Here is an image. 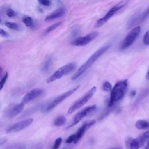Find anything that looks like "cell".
<instances>
[{
	"label": "cell",
	"mask_w": 149,
	"mask_h": 149,
	"mask_svg": "<svg viewBox=\"0 0 149 149\" xmlns=\"http://www.w3.org/2000/svg\"><path fill=\"white\" fill-rule=\"evenodd\" d=\"M24 108V104L20 102V104H16L10 107L5 112V115L7 118H12L22 112Z\"/></svg>",
	"instance_id": "cell-13"
},
{
	"label": "cell",
	"mask_w": 149,
	"mask_h": 149,
	"mask_svg": "<svg viewBox=\"0 0 149 149\" xmlns=\"http://www.w3.org/2000/svg\"><path fill=\"white\" fill-rule=\"evenodd\" d=\"M6 15L8 16L9 17H13L15 15V12L13 11V9H8L7 10H6Z\"/></svg>",
	"instance_id": "cell-31"
},
{
	"label": "cell",
	"mask_w": 149,
	"mask_h": 149,
	"mask_svg": "<svg viewBox=\"0 0 149 149\" xmlns=\"http://www.w3.org/2000/svg\"><path fill=\"white\" fill-rule=\"evenodd\" d=\"M138 139L140 141L141 146H143L145 142L149 140V130L144 132L140 137H138Z\"/></svg>",
	"instance_id": "cell-19"
},
{
	"label": "cell",
	"mask_w": 149,
	"mask_h": 149,
	"mask_svg": "<svg viewBox=\"0 0 149 149\" xmlns=\"http://www.w3.org/2000/svg\"><path fill=\"white\" fill-rule=\"evenodd\" d=\"M97 90V87L95 86L93 87L90 90H88L83 97L76 100L68 109L67 112L68 114H71L74 112L75 111L78 109L83 106L85 104H86L88 101L93 96L94 93H95Z\"/></svg>",
	"instance_id": "cell-4"
},
{
	"label": "cell",
	"mask_w": 149,
	"mask_h": 149,
	"mask_svg": "<svg viewBox=\"0 0 149 149\" xmlns=\"http://www.w3.org/2000/svg\"><path fill=\"white\" fill-rule=\"evenodd\" d=\"M148 95H149V86L145 89H144L143 91H141V93L139 94V96L137 97V99L136 100L135 102L133 104V106L136 107L139 104H140L145 98H146Z\"/></svg>",
	"instance_id": "cell-15"
},
{
	"label": "cell",
	"mask_w": 149,
	"mask_h": 149,
	"mask_svg": "<svg viewBox=\"0 0 149 149\" xmlns=\"http://www.w3.org/2000/svg\"><path fill=\"white\" fill-rule=\"evenodd\" d=\"M144 149H149V140H148V141L147 142V144L146 145V147H145Z\"/></svg>",
	"instance_id": "cell-35"
},
{
	"label": "cell",
	"mask_w": 149,
	"mask_h": 149,
	"mask_svg": "<svg viewBox=\"0 0 149 149\" xmlns=\"http://www.w3.org/2000/svg\"><path fill=\"white\" fill-rule=\"evenodd\" d=\"M6 141H7V139H6L5 137L0 139V146L4 144L6 142Z\"/></svg>",
	"instance_id": "cell-33"
},
{
	"label": "cell",
	"mask_w": 149,
	"mask_h": 149,
	"mask_svg": "<svg viewBox=\"0 0 149 149\" xmlns=\"http://www.w3.org/2000/svg\"><path fill=\"white\" fill-rule=\"evenodd\" d=\"M40 4L44 6H49L51 5V2L49 0H38Z\"/></svg>",
	"instance_id": "cell-30"
},
{
	"label": "cell",
	"mask_w": 149,
	"mask_h": 149,
	"mask_svg": "<svg viewBox=\"0 0 149 149\" xmlns=\"http://www.w3.org/2000/svg\"><path fill=\"white\" fill-rule=\"evenodd\" d=\"M79 88V86H77L76 87H74L71 90H69L67 91L66 92L62 94L61 95L58 96L57 97H56L55 98L52 100V101H51L49 103H48L47 104V105H46V107H45V108L43 109L44 111L45 112H47L51 111L53 108H54L55 107H56L58 105H59L60 103H61L66 98H67L68 97H69L72 94H73Z\"/></svg>",
	"instance_id": "cell-6"
},
{
	"label": "cell",
	"mask_w": 149,
	"mask_h": 149,
	"mask_svg": "<svg viewBox=\"0 0 149 149\" xmlns=\"http://www.w3.org/2000/svg\"><path fill=\"white\" fill-rule=\"evenodd\" d=\"M75 68L76 64L74 62H70L63 66H61L49 77V78L47 79V83H51L56 80L59 79L62 76L68 74L74 70Z\"/></svg>",
	"instance_id": "cell-5"
},
{
	"label": "cell",
	"mask_w": 149,
	"mask_h": 149,
	"mask_svg": "<svg viewBox=\"0 0 149 149\" xmlns=\"http://www.w3.org/2000/svg\"><path fill=\"white\" fill-rule=\"evenodd\" d=\"M43 93V90L39 88H35L33 89L29 92H27L24 96L22 98L21 100V103L23 104H26L36 98L37 97H39Z\"/></svg>",
	"instance_id": "cell-11"
},
{
	"label": "cell",
	"mask_w": 149,
	"mask_h": 149,
	"mask_svg": "<svg viewBox=\"0 0 149 149\" xmlns=\"http://www.w3.org/2000/svg\"><path fill=\"white\" fill-rule=\"evenodd\" d=\"M143 41L144 44H145L146 45H149V30L144 34V35L143 36Z\"/></svg>",
	"instance_id": "cell-27"
},
{
	"label": "cell",
	"mask_w": 149,
	"mask_h": 149,
	"mask_svg": "<svg viewBox=\"0 0 149 149\" xmlns=\"http://www.w3.org/2000/svg\"><path fill=\"white\" fill-rule=\"evenodd\" d=\"M148 74L149 75V70H148Z\"/></svg>",
	"instance_id": "cell-39"
},
{
	"label": "cell",
	"mask_w": 149,
	"mask_h": 149,
	"mask_svg": "<svg viewBox=\"0 0 149 149\" xmlns=\"http://www.w3.org/2000/svg\"><path fill=\"white\" fill-rule=\"evenodd\" d=\"M95 123V120H88L83 123L82 126L78 129L77 132L75 133L76 135V140L74 141V143H77L80 139L83 137L84 133L91 126H93Z\"/></svg>",
	"instance_id": "cell-12"
},
{
	"label": "cell",
	"mask_w": 149,
	"mask_h": 149,
	"mask_svg": "<svg viewBox=\"0 0 149 149\" xmlns=\"http://www.w3.org/2000/svg\"><path fill=\"white\" fill-rule=\"evenodd\" d=\"M141 146L140 143V141L138 138L130 139V141L129 143L130 149H139Z\"/></svg>",
	"instance_id": "cell-18"
},
{
	"label": "cell",
	"mask_w": 149,
	"mask_h": 149,
	"mask_svg": "<svg viewBox=\"0 0 149 149\" xmlns=\"http://www.w3.org/2000/svg\"><path fill=\"white\" fill-rule=\"evenodd\" d=\"M111 149H122V148L118 147V148H111Z\"/></svg>",
	"instance_id": "cell-36"
},
{
	"label": "cell",
	"mask_w": 149,
	"mask_h": 149,
	"mask_svg": "<svg viewBox=\"0 0 149 149\" xmlns=\"http://www.w3.org/2000/svg\"><path fill=\"white\" fill-rule=\"evenodd\" d=\"M102 89L105 91H109L112 90V84L109 81H105L102 84Z\"/></svg>",
	"instance_id": "cell-24"
},
{
	"label": "cell",
	"mask_w": 149,
	"mask_h": 149,
	"mask_svg": "<svg viewBox=\"0 0 149 149\" xmlns=\"http://www.w3.org/2000/svg\"><path fill=\"white\" fill-rule=\"evenodd\" d=\"M141 31L140 26H136L127 33V34L123 40L122 44L120 45L121 49H125L129 47L136 40L138 36L139 35Z\"/></svg>",
	"instance_id": "cell-7"
},
{
	"label": "cell",
	"mask_w": 149,
	"mask_h": 149,
	"mask_svg": "<svg viewBox=\"0 0 149 149\" xmlns=\"http://www.w3.org/2000/svg\"><path fill=\"white\" fill-rule=\"evenodd\" d=\"M5 24L8 28H10V29H13V30H18L19 28V26H18V24L16 23H14V22H5Z\"/></svg>",
	"instance_id": "cell-22"
},
{
	"label": "cell",
	"mask_w": 149,
	"mask_h": 149,
	"mask_svg": "<svg viewBox=\"0 0 149 149\" xmlns=\"http://www.w3.org/2000/svg\"><path fill=\"white\" fill-rule=\"evenodd\" d=\"M66 122V118L63 116H59L57 118H56L54 121V125L56 126H61L65 124Z\"/></svg>",
	"instance_id": "cell-17"
},
{
	"label": "cell",
	"mask_w": 149,
	"mask_h": 149,
	"mask_svg": "<svg viewBox=\"0 0 149 149\" xmlns=\"http://www.w3.org/2000/svg\"><path fill=\"white\" fill-rule=\"evenodd\" d=\"M51 64H52V59L51 58H49L48 59H47V61L44 63L42 68V70L44 72H48L51 68Z\"/></svg>",
	"instance_id": "cell-20"
},
{
	"label": "cell",
	"mask_w": 149,
	"mask_h": 149,
	"mask_svg": "<svg viewBox=\"0 0 149 149\" xmlns=\"http://www.w3.org/2000/svg\"><path fill=\"white\" fill-rule=\"evenodd\" d=\"M75 140H76V135H75V134H73L70 135L66 139V143L70 144V143H72L73 142L74 143Z\"/></svg>",
	"instance_id": "cell-29"
},
{
	"label": "cell",
	"mask_w": 149,
	"mask_h": 149,
	"mask_svg": "<svg viewBox=\"0 0 149 149\" xmlns=\"http://www.w3.org/2000/svg\"><path fill=\"white\" fill-rule=\"evenodd\" d=\"M62 23V22H57V23H54L53 24L49 26L48 28H47V29L45 30V34H48L49 33V32H51V31H52L53 30L55 29L56 28H57L58 27H59Z\"/></svg>",
	"instance_id": "cell-21"
},
{
	"label": "cell",
	"mask_w": 149,
	"mask_h": 149,
	"mask_svg": "<svg viewBox=\"0 0 149 149\" xmlns=\"http://www.w3.org/2000/svg\"><path fill=\"white\" fill-rule=\"evenodd\" d=\"M0 35L3 37H7L8 36L6 31H5L4 30L2 29H0Z\"/></svg>",
	"instance_id": "cell-32"
},
{
	"label": "cell",
	"mask_w": 149,
	"mask_h": 149,
	"mask_svg": "<svg viewBox=\"0 0 149 149\" xmlns=\"http://www.w3.org/2000/svg\"><path fill=\"white\" fill-rule=\"evenodd\" d=\"M63 149H70V148L69 147H65V148H63Z\"/></svg>",
	"instance_id": "cell-38"
},
{
	"label": "cell",
	"mask_w": 149,
	"mask_h": 149,
	"mask_svg": "<svg viewBox=\"0 0 149 149\" xmlns=\"http://www.w3.org/2000/svg\"><path fill=\"white\" fill-rule=\"evenodd\" d=\"M149 15V6L148 8L144 11V12L142 14L141 17H140V22H143Z\"/></svg>",
	"instance_id": "cell-28"
},
{
	"label": "cell",
	"mask_w": 149,
	"mask_h": 149,
	"mask_svg": "<svg viewBox=\"0 0 149 149\" xmlns=\"http://www.w3.org/2000/svg\"><path fill=\"white\" fill-rule=\"evenodd\" d=\"M23 23H24V24L26 25V26L27 27H30L33 26V20H32V18L30 16H27V17H25L23 20Z\"/></svg>",
	"instance_id": "cell-23"
},
{
	"label": "cell",
	"mask_w": 149,
	"mask_h": 149,
	"mask_svg": "<svg viewBox=\"0 0 149 149\" xmlns=\"http://www.w3.org/2000/svg\"><path fill=\"white\" fill-rule=\"evenodd\" d=\"M127 88V80H123L118 81L111 90L108 107H112L117 101L121 100L126 91Z\"/></svg>",
	"instance_id": "cell-2"
},
{
	"label": "cell",
	"mask_w": 149,
	"mask_h": 149,
	"mask_svg": "<svg viewBox=\"0 0 149 149\" xmlns=\"http://www.w3.org/2000/svg\"><path fill=\"white\" fill-rule=\"evenodd\" d=\"M130 0H122L120 2L115 5L114 6L111 8L108 12L102 17L99 19L95 23V27H100L103 26L108 20H109L118 11L125 6Z\"/></svg>",
	"instance_id": "cell-3"
},
{
	"label": "cell",
	"mask_w": 149,
	"mask_h": 149,
	"mask_svg": "<svg viewBox=\"0 0 149 149\" xmlns=\"http://www.w3.org/2000/svg\"><path fill=\"white\" fill-rule=\"evenodd\" d=\"M135 126L139 129H146L149 128V122L144 120H139L136 122Z\"/></svg>",
	"instance_id": "cell-16"
},
{
	"label": "cell",
	"mask_w": 149,
	"mask_h": 149,
	"mask_svg": "<svg viewBox=\"0 0 149 149\" xmlns=\"http://www.w3.org/2000/svg\"><path fill=\"white\" fill-rule=\"evenodd\" d=\"M62 138L61 137H58L57 138L55 142H54V144L52 146V149H58L61 144V143H62Z\"/></svg>",
	"instance_id": "cell-25"
},
{
	"label": "cell",
	"mask_w": 149,
	"mask_h": 149,
	"mask_svg": "<svg viewBox=\"0 0 149 149\" xmlns=\"http://www.w3.org/2000/svg\"><path fill=\"white\" fill-rule=\"evenodd\" d=\"M33 122V119L32 118H29V119L22 120L20 122H19L15 123V125H12L10 127H9L6 130V132L13 133V132H19L28 127L29 125H30Z\"/></svg>",
	"instance_id": "cell-10"
},
{
	"label": "cell",
	"mask_w": 149,
	"mask_h": 149,
	"mask_svg": "<svg viewBox=\"0 0 149 149\" xmlns=\"http://www.w3.org/2000/svg\"><path fill=\"white\" fill-rule=\"evenodd\" d=\"M1 19H0V23H1Z\"/></svg>",
	"instance_id": "cell-40"
},
{
	"label": "cell",
	"mask_w": 149,
	"mask_h": 149,
	"mask_svg": "<svg viewBox=\"0 0 149 149\" xmlns=\"http://www.w3.org/2000/svg\"><path fill=\"white\" fill-rule=\"evenodd\" d=\"M65 12H66V10L64 8H62V7L56 9L55 10H54V12H52L49 15H48L45 17V21L48 22V21L53 20L54 19L61 17L62 16H63L64 15V14L65 13Z\"/></svg>",
	"instance_id": "cell-14"
},
{
	"label": "cell",
	"mask_w": 149,
	"mask_h": 149,
	"mask_svg": "<svg viewBox=\"0 0 149 149\" xmlns=\"http://www.w3.org/2000/svg\"><path fill=\"white\" fill-rule=\"evenodd\" d=\"M8 77V72H6L5 74V75L3 76V77L2 78V79L0 80V90H1L3 88L5 84L6 81Z\"/></svg>",
	"instance_id": "cell-26"
},
{
	"label": "cell",
	"mask_w": 149,
	"mask_h": 149,
	"mask_svg": "<svg viewBox=\"0 0 149 149\" xmlns=\"http://www.w3.org/2000/svg\"><path fill=\"white\" fill-rule=\"evenodd\" d=\"M136 91H134V90L132 91H131V93H130V96H131V97H134V95H136Z\"/></svg>",
	"instance_id": "cell-34"
},
{
	"label": "cell",
	"mask_w": 149,
	"mask_h": 149,
	"mask_svg": "<svg viewBox=\"0 0 149 149\" xmlns=\"http://www.w3.org/2000/svg\"><path fill=\"white\" fill-rule=\"evenodd\" d=\"M111 47L110 44L105 45L98 50H97L88 59L87 61L82 65L76 71V72L72 76L71 80H74L79 78L82 74H83L102 55H103Z\"/></svg>",
	"instance_id": "cell-1"
},
{
	"label": "cell",
	"mask_w": 149,
	"mask_h": 149,
	"mask_svg": "<svg viewBox=\"0 0 149 149\" xmlns=\"http://www.w3.org/2000/svg\"><path fill=\"white\" fill-rule=\"evenodd\" d=\"M2 71V69L1 67H0V75H1V73Z\"/></svg>",
	"instance_id": "cell-37"
},
{
	"label": "cell",
	"mask_w": 149,
	"mask_h": 149,
	"mask_svg": "<svg viewBox=\"0 0 149 149\" xmlns=\"http://www.w3.org/2000/svg\"><path fill=\"white\" fill-rule=\"evenodd\" d=\"M98 36V32H92L84 36L76 38L73 41H72L71 44L74 46H84L96 38Z\"/></svg>",
	"instance_id": "cell-8"
},
{
	"label": "cell",
	"mask_w": 149,
	"mask_h": 149,
	"mask_svg": "<svg viewBox=\"0 0 149 149\" xmlns=\"http://www.w3.org/2000/svg\"><path fill=\"white\" fill-rule=\"evenodd\" d=\"M96 108H97V107L95 105H91V106H88V107L84 108V109H83L81 111L79 112L74 116L72 123L69 126H68L67 128L68 129L70 128V127L74 126L75 125H76L79 122H80L88 113H90L92 112L93 111H94V110H95Z\"/></svg>",
	"instance_id": "cell-9"
}]
</instances>
